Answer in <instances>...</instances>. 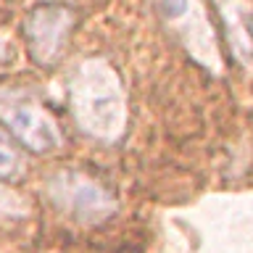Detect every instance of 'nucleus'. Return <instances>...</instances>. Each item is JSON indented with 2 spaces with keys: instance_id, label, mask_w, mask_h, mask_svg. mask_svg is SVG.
<instances>
[{
  "instance_id": "obj_2",
  "label": "nucleus",
  "mask_w": 253,
  "mask_h": 253,
  "mask_svg": "<svg viewBox=\"0 0 253 253\" xmlns=\"http://www.w3.org/2000/svg\"><path fill=\"white\" fill-rule=\"evenodd\" d=\"M0 122L35 153H53L63 142L53 116L24 92L0 90Z\"/></svg>"
},
{
  "instance_id": "obj_1",
  "label": "nucleus",
  "mask_w": 253,
  "mask_h": 253,
  "mask_svg": "<svg viewBox=\"0 0 253 253\" xmlns=\"http://www.w3.org/2000/svg\"><path fill=\"white\" fill-rule=\"evenodd\" d=\"M69 103L82 132L98 140H116L124 132V90L116 71L106 61L79 63L69 82Z\"/></svg>"
},
{
  "instance_id": "obj_4",
  "label": "nucleus",
  "mask_w": 253,
  "mask_h": 253,
  "mask_svg": "<svg viewBox=\"0 0 253 253\" xmlns=\"http://www.w3.org/2000/svg\"><path fill=\"white\" fill-rule=\"evenodd\" d=\"M74 29V16L63 5H42L29 13L24 24L29 53L40 66H53V61L66 47L69 32Z\"/></svg>"
},
{
  "instance_id": "obj_5",
  "label": "nucleus",
  "mask_w": 253,
  "mask_h": 253,
  "mask_svg": "<svg viewBox=\"0 0 253 253\" xmlns=\"http://www.w3.org/2000/svg\"><path fill=\"white\" fill-rule=\"evenodd\" d=\"M221 16H224L227 37L232 45V53L243 66L253 63V16L240 0H219Z\"/></svg>"
},
{
  "instance_id": "obj_6",
  "label": "nucleus",
  "mask_w": 253,
  "mask_h": 253,
  "mask_svg": "<svg viewBox=\"0 0 253 253\" xmlns=\"http://www.w3.org/2000/svg\"><path fill=\"white\" fill-rule=\"evenodd\" d=\"M21 156L16 153V148L11 145V140L5 137V132L0 129V179H13L21 171Z\"/></svg>"
},
{
  "instance_id": "obj_7",
  "label": "nucleus",
  "mask_w": 253,
  "mask_h": 253,
  "mask_svg": "<svg viewBox=\"0 0 253 253\" xmlns=\"http://www.w3.org/2000/svg\"><path fill=\"white\" fill-rule=\"evenodd\" d=\"M156 5H158V13H161L164 21L177 24V21L185 19V16L193 11L198 3H195V0H156Z\"/></svg>"
},
{
  "instance_id": "obj_3",
  "label": "nucleus",
  "mask_w": 253,
  "mask_h": 253,
  "mask_svg": "<svg viewBox=\"0 0 253 253\" xmlns=\"http://www.w3.org/2000/svg\"><path fill=\"white\" fill-rule=\"evenodd\" d=\"M47 195L61 211H66L82 224H98L116 211L114 195L100 182L74 169L55 174L47 182Z\"/></svg>"
}]
</instances>
